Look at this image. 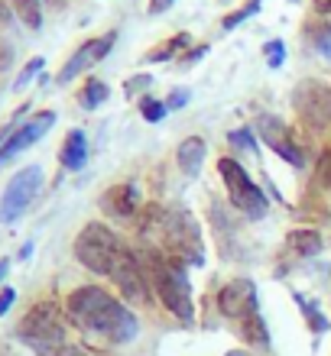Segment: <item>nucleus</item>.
<instances>
[{
    "label": "nucleus",
    "instance_id": "obj_18",
    "mask_svg": "<svg viewBox=\"0 0 331 356\" xmlns=\"http://www.w3.org/2000/svg\"><path fill=\"white\" fill-rule=\"evenodd\" d=\"M240 337L260 350H270V334H266V324H263V318H260V311L240 321Z\"/></svg>",
    "mask_w": 331,
    "mask_h": 356
},
{
    "label": "nucleus",
    "instance_id": "obj_17",
    "mask_svg": "<svg viewBox=\"0 0 331 356\" xmlns=\"http://www.w3.org/2000/svg\"><path fill=\"white\" fill-rule=\"evenodd\" d=\"M62 165H66L68 172H78L82 165L88 162V140H85V133L82 130H72L68 133V140H66V146H62Z\"/></svg>",
    "mask_w": 331,
    "mask_h": 356
},
{
    "label": "nucleus",
    "instance_id": "obj_2",
    "mask_svg": "<svg viewBox=\"0 0 331 356\" xmlns=\"http://www.w3.org/2000/svg\"><path fill=\"white\" fill-rule=\"evenodd\" d=\"M143 269L150 272L153 289H156V295H160L162 305H166L176 318H182L185 324H189V321L195 318V305H192V289H189L185 272H182L179 266L166 263L160 253L146 256V266H143Z\"/></svg>",
    "mask_w": 331,
    "mask_h": 356
},
{
    "label": "nucleus",
    "instance_id": "obj_38",
    "mask_svg": "<svg viewBox=\"0 0 331 356\" xmlns=\"http://www.w3.org/2000/svg\"><path fill=\"white\" fill-rule=\"evenodd\" d=\"M227 356H254V353H247V350H231Z\"/></svg>",
    "mask_w": 331,
    "mask_h": 356
},
{
    "label": "nucleus",
    "instance_id": "obj_37",
    "mask_svg": "<svg viewBox=\"0 0 331 356\" xmlns=\"http://www.w3.org/2000/svg\"><path fill=\"white\" fill-rule=\"evenodd\" d=\"M7 269H10V259H3V263H0V279L7 275Z\"/></svg>",
    "mask_w": 331,
    "mask_h": 356
},
{
    "label": "nucleus",
    "instance_id": "obj_1",
    "mask_svg": "<svg viewBox=\"0 0 331 356\" xmlns=\"http://www.w3.org/2000/svg\"><path fill=\"white\" fill-rule=\"evenodd\" d=\"M68 318L85 334H98L111 343H130L140 330L130 311L98 285H85L68 295Z\"/></svg>",
    "mask_w": 331,
    "mask_h": 356
},
{
    "label": "nucleus",
    "instance_id": "obj_34",
    "mask_svg": "<svg viewBox=\"0 0 331 356\" xmlns=\"http://www.w3.org/2000/svg\"><path fill=\"white\" fill-rule=\"evenodd\" d=\"M205 52H208V46H199V49H192L189 56H185V62H182V68H189V65H195V62H199L201 56H205Z\"/></svg>",
    "mask_w": 331,
    "mask_h": 356
},
{
    "label": "nucleus",
    "instance_id": "obj_10",
    "mask_svg": "<svg viewBox=\"0 0 331 356\" xmlns=\"http://www.w3.org/2000/svg\"><path fill=\"white\" fill-rule=\"evenodd\" d=\"M256 133H260L266 146H270L276 156H283L289 165H302V149L293 143V136H289V130L283 127V120H279V117L263 113V117L256 120Z\"/></svg>",
    "mask_w": 331,
    "mask_h": 356
},
{
    "label": "nucleus",
    "instance_id": "obj_28",
    "mask_svg": "<svg viewBox=\"0 0 331 356\" xmlns=\"http://www.w3.org/2000/svg\"><path fill=\"white\" fill-rule=\"evenodd\" d=\"M43 65H46V58H33V62H29V65L20 72V78H17V85H13V88H20V91H23V88H26L29 81H33V78L43 72Z\"/></svg>",
    "mask_w": 331,
    "mask_h": 356
},
{
    "label": "nucleus",
    "instance_id": "obj_29",
    "mask_svg": "<svg viewBox=\"0 0 331 356\" xmlns=\"http://www.w3.org/2000/svg\"><path fill=\"white\" fill-rule=\"evenodd\" d=\"M150 85H153V78H150V75H133L130 81L123 85V94H127V97H133V94L146 91V88H150Z\"/></svg>",
    "mask_w": 331,
    "mask_h": 356
},
{
    "label": "nucleus",
    "instance_id": "obj_12",
    "mask_svg": "<svg viewBox=\"0 0 331 356\" xmlns=\"http://www.w3.org/2000/svg\"><path fill=\"white\" fill-rule=\"evenodd\" d=\"M52 123H56V113L46 111V113H39V117H33V120L26 123V127H20V130L13 133V136H10V140L3 143V146H0V165H3V162H10L13 156H20L23 149H29L33 143L43 140V136L49 133V127H52Z\"/></svg>",
    "mask_w": 331,
    "mask_h": 356
},
{
    "label": "nucleus",
    "instance_id": "obj_16",
    "mask_svg": "<svg viewBox=\"0 0 331 356\" xmlns=\"http://www.w3.org/2000/svg\"><path fill=\"white\" fill-rule=\"evenodd\" d=\"M286 253L295 256V259H309V256L322 253V236L318 230H293L286 236Z\"/></svg>",
    "mask_w": 331,
    "mask_h": 356
},
{
    "label": "nucleus",
    "instance_id": "obj_8",
    "mask_svg": "<svg viewBox=\"0 0 331 356\" xmlns=\"http://www.w3.org/2000/svg\"><path fill=\"white\" fill-rule=\"evenodd\" d=\"M218 308L224 318L244 321L256 314V285L250 279H231L218 295Z\"/></svg>",
    "mask_w": 331,
    "mask_h": 356
},
{
    "label": "nucleus",
    "instance_id": "obj_36",
    "mask_svg": "<svg viewBox=\"0 0 331 356\" xmlns=\"http://www.w3.org/2000/svg\"><path fill=\"white\" fill-rule=\"evenodd\" d=\"M315 13H331V0H312Z\"/></svg>",
    "mask_w": 331,
    "mask_h": 356
},
{
    "label": "nucleus",
    "instance_id": "obj_6",
    "mask_svg": "<svg viewBox=\"0 0 331 356\" xmlns=\"http://www.w3.org/2000/svg\"><path fill=\"white\" fill-rule=\"evenodd\" d=\"M20 340L29 350L43 347V343H62L66 340V321H62L56 305L43 301L36 308H29L26 318L20 321Z\"/></svg>",
    "mask_w": 331,
    "mask_h": 356
},
{
    "label": "nucleus",
    "instance_id": "obj_5",
    "mask_svg": "<svg viewBox=\"0 0 331 356\" xmlns=\"http://www.w3.org/2000/svg\"><path fill=\"white\" fill-rule=\"evenodd\" d=\"M218 172L221 178H224L227 185V195H231V204L237 207V211H244L247 217H263L266 214V195L260 191V188L250 181V175L244 172V165L237 159H221L218 162Z\"/></svg>",
    "mask_w": 331,
    "mask_h": 356
},
{
    "label": "nucleus",
    "instance_id": "obj_13",
    "mask_svg": "<svg viewBox=\"0 0 331 356\" xmlns=\"http://www.w3.org/2000/svg\"><path fill=\"white\" fill-rule=\"evenodd\" d=\"M111 279H114V285L123 291V298L127 301H143L146 298V295H143V266L127 246H123V253L117 256V263H114Z\"/></svg>",
    "mask_w": 331,
    "mask_h": 356
},
{
    "label": "nucleus",
    "instance_id": "obj_21",
    "mask_svg": "<svg viewBox=\"0 0 331 356\" xmlns=\"http://www.w3.org/2000/svg\"><path fill=\"white\" fill-rule=\"evenodd\" d=\"M33 353L36 356H88L82 347H75V343H43V347H33Z\"/></svg>",
    "mask_w": 331,
    "mask_h": 356
},
{
    "label": "nucleus",
    "instance_id": "obj_7",
    "mask_svg": "<svg viewBox=\"0 0 331 356\" xmlns=\"http://www.w3.org/2000/svg\"><path fill=\"white\" fill-rule=\"evenodd\" d=\"M39 188H43V172H39L36 165H26L23 172H17V175L10 178L3 197H0V220H7V224L17 220V217L33 204V197L39 195Z\"/></svg>",
    "mask_w": 331,
    "mask_h": 356
},
{
    "label": "nucleus",
    "instance_id": "obj_32",
    "mask_svg": "<svg viewBox=\"0 0 331 356\" xmlns=\"http://www.w3.org/2000/svg\"><path fill=\"white\" fill-rule=\"evenodd\" d=\"M318 181L331 188V152H325V156H322V169H318Z\"/></svg>",
    "mask_w": 331,
    "mask_h": 356
},
{
    "label": "nucleus",
    "instance_id": "obj_4",
    "mask_svg": "<svg viewBox=\"0 0 331 356\" xmlns=\"http://www.w3.org/2000/svg\"><path fill=\"white\" fill-rule=\"evenodd\" d=\"M162 236L169 240V246L179 253V259H189L192 266L205 263V243H201V227L192 217V211L179 207L162 217Z\"/></svg>",
    "mask_w": 331,
    "mask_h": 356
},
{
    "label": "nucleus",
    "instance_id": "obj_27",
    "mask_svg": "<svg viewBox=\"0 0 331 356\" xmlns=\"http://www.w3.org/2000/svg\"><path fill=\"white\" fill-rule=\"evenodd\" d=\"M227 140H231V146H237V149H247V152H256V149H260V146H256V136H250V130L227 133Z\"/></svg>",
    "mask_w": 331,
    "mask_h": 356
},
{
    "label": "nucleus",
    "instance_id": "obj_30",
    "mask_svg": "<svg viewBox=\"0 0 331 356\" xmlns=\"http://www.w3.org/2000/svg\"><path fill=\"white\" fill-rule=\"evenodd\" d=\"M185 104H189V91H172L169 97H166V107H169V111H179Z\"/></svg>",
    "mask_w": 331,
    "mask_h": 356
},
{
    "label": "nucleus",
    "instance_id": "obj_14",
    "mask_svg": "<svg viewBox=\"0 0 331 356\" xmlns=\"http://www.w3.org/2000/svg\"><path fill=\"white\" fill-rule=\"evenodd\" d=\"M140 204V191L133 185H114L105 197H101V207H105L107 214L114 217H130Z\"/></svg>",
    "mask_w": 331,
    "mask_h": 356
},
{
    "label": "nucleus",
    "instance_id": "obj_9",
    "mask_svg": "<svg viewBox=\"0 0 331 356\" xmlns=\"http://www.w3.org/2000/svg\"><path fill=\"white\" fill-rule=\"evenodd\" d=\"M114 39H117V33H107V36H101V39H88V42H82V46L75 49V56L68 58L66 65H62V72H59V85H68L72 78H78L82 72H88L91 65H98V62L111 52Z\"/></svg>",
    "mask_w": 331,
    "mask_h": 356
},
{
    "label": "nucleus",
    "instance_id": "obj_33",
    "mask_svg": "<svg viewBox=\"0 0 331 356\" xmlns=\"http://www.w3.org/2000/svg\"><path fill=\"white\" fill-rule=\"evenodd\" d=\"M13 301H17V291H13V289H0V314H7Z\"/></svg>",
    "mask_w": 331,
    "mask_h": 356
},
{
    "label": "nucleus",
    "instance_id": "obj_24",
    "mask_svg": "<svg viewBox=\"0 0 331 356\" xmlns=\"http://www.w3.org/2000/svg\"><path fill=\"white\" fill-rule=\"evenodd\" d=\"M263 56H266V65H270V68H283V62H286L283 39H270V42L263 46Z\"/></svg>",
    "mask_w": 331,
    "mask_h": 356
},
{
    "label": "nucleus",
    "instance_id": "obj_19",
    "mask_svg": "<svg viewBox=\"0 0 331 356\" xmlns=\"http://www.w3.org/2000/svg\"><path fill=\"white\" fill-rule=\"evenodd\" d=\"M13 3V13L23 19L26 29H39L43 26V10H39V0H10Z\"/></svg>",
    "mask_w": 331,
    "mask_h": 356
},
{
    "label": "nucleus",
    "instance_id": "obj_15",
    "mask_svg": "<svg viewBox=\"0 0 331 356\" xmlns=\"http://www.w3.org/2000/svg\"><path fill=\"white\" fill-rule=\"evenodd\" d=\"M205 152H208V146H205V140H201V136H185V140L179 143V149H176V162H179V169L185 172V175L195 178L201 172Z\"/></svg>",
    "mask_w": 331,
    "mask_h": 356
},
{
    "label": "nucleus",
    "instance_id": "obj_35",
    "mask_svg": "<svg viewBox=\"0 0 331 356\" xmlns=\"http://www.w3.org/2000/svg\"><path fill=\"white\" fill-rule=\"evenodd\" d=\"M172 3H176V0H150V13L153 17H156V13H166Z\"/></svg>",
    "mask_w": 331,
    "mask_h": 356
},
{
    "label": "nucleus",
    "instance_id": "obj_20",
    "mask_svg": "<svg viewBox=\"0 0 331 356\" xmlns=\"http://www.w3.org/2000/svg\"><path fill=\"white\" fill-rule=\"evenodd\" d=\"M182 46H189V36H185V33H179V36H172V39H166L162 46L150 49V52H146V62H166V58H172Z\"/></svg>",
    "mask_w": 331,
    "mask_h": 356
},
{
    "label": "nucleus",
    "instance_id": "obj_39",
    "mask_svg": "<svg viewBox=\"0 0 331 356\" xmlns=\"http://www.w3.org/2000/svg\"><path fill=\"white\" fill-rule=\"evenodd\" d=\"M3 356H17V353H3Z\"/></svg>",
    "mask_w": 331,
    "mask_h": 356
},
{
    "label": "nucleus",
    "instance_id": "obj_22",
    "mask_svg": "<svg viewBox=\"0 0 331 356\" xmlns=\"http://www.w3.org/2000/svg\"><path fill=\"white\" fill-rule=\"evenodd\" d=\"M260 7H263V0H250V3H244V7H240V10H234V13H227V17H224V23H221V26H224V29H234V26H240L244 19H250V17H254V13H260Z\"/></svg>",
    "mask_w": 331,
    "mask_h": 356
},
{
    "label": "nucleus",
    "instance_id": "obj_11",
    "mask_svg": "<svg viewBox=\"0 0 331 356\" xmlns=\"http://www.w3.org/2000/svg\"><path fill=\"white\" fill-rule=\"evenodd\" d=\"M295 107L315 127L331 123V91L325 85H318V81H302V88L295 91Z\"/></svg>",
    "mask_w": 331,
    "mask_h": 356
},
{
    "label": "nucleus",
    "instance_id": "obj_31",
    "mask_svg": "<svg viewBox=\"0 0 331 356\" xmlns=\"http://www.w3.org/2000/svg\"><path fill=\"white\" fill-rule=\"evenodd\" d=\"M315 46H318V52H322V56L331 58V26L325 29V33H318V36H315Z\"/></svg>",
    "mask_w": 331,
    "mask_h": 356
},
{
    "label": "nucleus",
    "instance_id": "obj_25",
    "mask_svg": "<svg viewBox=\"0 0 331 356\" xmlns=\"http://www.w3.org/2000/svg\"><path fill=\"white\" fill-rule=\"evenodd\" d=\"M295 301L302 305V311H305V318H309V324H312V327L318 330V334H325V330H328V321L322 318V311L315 308V301H305L302 295H295Z\"/></svg>",
    "mask_w": 331,
    "mask_h": 356
},
{
    "label": "nucleus",
    "instance_id": "obj_3",
    "mask_svg": "<svg viewBox=\"0 0 331 356\" xmlns=\"http://www.w3.org/2000/svg\"><path fill=\"white\" fill-rule=\"evenodd\" d=\"M121 253H123L121 236L105 224L82 227V234H78V240H75L78 263L85 266V269L98 272V275H111V269H114V263H117Z\"/></svg>",
    "mask_w": 331,
    "mask_h": 356
},
{
    "label": "nucleus",
    "instance_id": "obj_23",
    "mask_svg": "<svg viewBox=\"0 0 331 356\" xmlns=\"http://www.w3.org/2000/svg\"><path fill=\"white\" fill-rule=\"evenodd\" d=\"M107 85L105 81H88L85 85V91H82V104H85L88 111H91V107H98V104H105L107 101Z\"/></svg>",
    "mask_w": 331,
    "mask_h": 356
},
{
    "label": "nucleus",
    "instance_id": "obj_26",
    "mask_svg": "<svg viewBox=\"0 0 331 356\" xmlns=\"http://www.w3.org/2000/svg\"><path fill=\"white\" fill-rule=\"evenodd\" d=\"M140 111H143V120H150V123H160L162 117H166V101H153V97H143L140 101Z\"/></svg>",
    "mask_w": 331,
    "mask_h": 356
}]
</instances>
